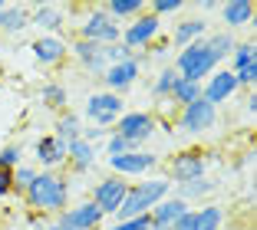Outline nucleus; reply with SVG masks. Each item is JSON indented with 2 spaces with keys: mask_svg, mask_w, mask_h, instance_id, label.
I'll list each match as a JSON object with an SVG mask.
<instances>
[{
  "mask_svg": "<svg viewBox=\"0 0 257 230\" xmlns=\"http://www.w3.org/2000/svg\"><path fill=\"white\" fill-rule=\"evenodd\" d=\"M102 10H106L119 27H125L128 20L142 17L145 10H149V4H145V0H109V4H102Z\"/></svg>",
  "mask_w": 257,
  "mask_h": 230,
  "instance_id": "nucleus-24",
  "label": "nucleus"
},
{
  "mask_svg": "<svg viewBox=\"0 0 257 230\" xmlns=\"http://www.w3.org/2000/svg\"><path fill=\"white\" fill-rule=\"evenodd\" d=\"M10 194H14V171L0 168V200H7Z\"/></svg>",
  "mask_w": 257,
  "mask_h": 230,
  "instance_id": "nucleus-39",
  "label": "nucleus"
},
{
  "mask_svg": "<svg viewBox=\"0 0 257 230\" xmlns=\"http://www.w3.org/2000/svg\"><path fill=\"white\" fill-rule=\"evenodd\" d=\"M69 178H63L60 171H37V178L30 181V187L23 191V200L33 214L43 217H60L69 207Z\"/></svg>",
  "mask_w": 257,
  "mask_h": 230,
  "instance_id": "nucleus-1",
  "label": "nucleus"
},
{
  "mask_svg": "<svg viewBox=\"0 0 257 230\" xmlns=\"http://www.w3.org/2000/svg\"><path fill=\"white\" fill-rule=\"evenodd\" d=\"M250 63H257V43H254V40H237L224 66L231 69V73H237V69L250 66Z\"/></svg>",
  "mask_w": 257,
  "mask_h": 230,
  "instance_id": "nucleus-28",
  "label": "nucleus"
},
{
  "mask_svg": "<svg viewBox=\"0 0 257 230\" xmlns=\"http://www.w3.org/2000/svg\"><path fill=\"white\" fill-rule=\"evenodd\" d=\"M102 148H106V158H119V155H125V151H136L125 138H122V135H115V132H109V135H106Z\"/></svg>",
  "mask_w": 257,
  "mask_h": 230,
  "instance_id": "nucleus-35",
  "label": "nucleus"
},
{
  "mask_svg": "<svg viewBox=\"0 0 257 230\" xmlns=\"http://www.w3.org/2000/svg\"><path fill=\"white\" fill-rule=\"evenodd\" d=\"M33 164L40 171H56L66 164V141H60L53 132L40 135L37 145H33Z\"/></svg>",
  "mask_w": 257,
  "mask_h": 230,
  "instance_id": "nucleus-15",
  "label": "nucleus"
},
{
  "mask_svg": "<svg viewBox=\"0 0 257 230\" xmlns=\"http://www.w3.org/2000/svg\"><path fill=\"white\" fill-rule=\"evenodd\" d=\"M218 187H221L218 178H201V181H188V184H175L172 194H175L178 200H185V204H191V207H195V200L201 204V200H204V197H211Z\"/></svg>",
  "mask_w": 257,
  "mask_h": 230,
  "instance_id": "nucleus-21",
  "label": "nucleus"
},
{
  "mask_svg": "<svg viewBox=\"0 0 257 230\" xmlns=\"http://www.w3.org/2000/svg\"><path fill=\"white\" fill-rule=\"evenodd\" d=\"M109 164V174H115V178H149V174H155V171L162 168V155H155V151L149 148H136V151H125V155L119 158H106Z\"/></svg>",
  "mask_w": 257,
  "mask_h": 230,
  "instance_id": "nucleus-7",
  "label": "nucleus"
},
{
  "mask_svg": "<svg viewBox=\"0 0 257 230\" xmlns=\"http://www.w3.org/2000/svg\"><path fill=\"white\" fill-rule=\"evenodd\" d=\"M172 194V181L165 174H149L142 181H128V191L122 197L115 220H128V217H145L159 200H165Z\"/></svg>",
  "mask_w": 257,
  "mask_h": 230,
  "instance_id": "nucleus-2",
  "label": "nucleus"
},
{
  "mask_svg": "<svg viewBox=\"0 0 257 230\" xmlns=\"http://www.w3.org/2000/svg\"><path fill=\"white\" fill-rule=\"evenodd\" d=\"M30 27V4H7L4 20H0V33L4 37H20Z\"/></svg>",
  "mask_w": 257,
  "mask_h": 230,
  "instance_id": "nucleus-23",
  "label": "nucleus"
},
{
  "mask_svg": "<svg viewBox=\"0 0 257 230\" xmlns=\"http://www.w3.org/2000/svg\"><path fill=\"white\" fill-rule=\"evenodd\" d=\"M125 112V102H122V96H115V92H92L89 99H86V122L89 125H99V128H112L115 122H119V115Z\"/></svg>",
  "mask_w": 257,
  "mask_h": 230,
  "instance_id": "nucleus-10",
  "label": "nucleus"
},
{
  "mask_svg": "<svg viewBox=\"0 0 257 230\" xmlns=\"http://www.w3.org/2000/svg\"><path fill=\"white\" fill-rule=\"evenodd\" d=\"M198 7H201V14H218L221 0H204V4H198Z\"/></svg>",
  "mask_w": 257,
  "mask_h": 230,
  "instance_id": "nucleus-41",
  "label": "nucleus"
},
{
  "mask_svg": "<svg viewBox=\"0 0 257 230\" xmlns=\"http://www.w3.org/2000/svg\"><path fill=\"white\" fill-rule=\"evenodd\" d=\"M195 99H201V86H198V82H185V79H178V86L172 89L168 102H172L175 109H182V105L195 102Z\"/></svg>",
  "mask_w": 257,
  "mask_h": 230,
  "instance_id": "nucleus-31",
  "label": "nucleus"
},
{
  "mask_svg": "<svg viewBox=\"0 0 257 230\" xmlns=\"http://www.w3.org/2000/svg\"><path fill=\"white\" fill-rule=\"evenodd\" d=\"M40 102L50 112H66L69 109V89L63 82H43L40 86Z\"/></svg>",
  "mask_w": 257,
  "mask_h": 230,
  "instance_id": "nucleus-26",
  "label": "nucleus"
},
{
  "mask_svg": "<svg viewBox=\"0 0 257 230\" xmlns=\"http://www.w3.org/2000/svg\"><path fill=\"white\" fill-rule=\"evenodd\" d=\"M136 53L128 50V46H122V43H112V46H106V63L109 66H115V63H125V60H132Z\"/></svg>",
  "mask_w": 257,
  "mask_h": 230,
  "instance_id": "nucleus-36",
  "label": "nucleus"
},
{
  "mask_svg": "<svg viewBox=\"0 0 257 230\" xmlns=\"http://www.w3.org/2000/svg\"><path fill=\"white\" fill-rule=\"evenodd\" d=\"M106 135H109V128H99V125H83L79 138H83V141H89L92 148H99V145L106 141Z\"/></svg>",
  "mask_w": 257,
  "mask_h": 230,
  "instance_id": "nucleus-37",
  "label": "nucleus"
},
{
  "mask_svg": "<svg viewBox=\"0 0 257 230\" xmlns=\"http://www.w3.org/2000/svg\"><path fill=\"white\" fill-rule=\"evenodd\" d=\"M227 210L221 204H198L195 207V230H224Z\"/></svg>",
  "mask_w": 257,
  "mask_h": 230,
  "instance_id": "nucleus-25",
  "label": "nucleus"
},
{
  "mask_svg": "<svg viewBox=\"0 0 257 230\" xmlns=\"http://www.w3.org/2000/svg\"><path fill=\"white\" fill-rule=\"evenodd\" d=\"M69 56H73L89 76H99V79H102V73H106V66H109L106 63V46L86 43V40H73V43H69Z\"/></svg>",
  "mask_w": 257,
  "mask_h": 230,
  "instance_id": "nucleus-17",
  "label": "nucleus"
},
{
  "mask_svg": "<svg viewBox=\"0 0 257 230\" xmlns=\"http://www.w3.org/2000/svg\"><path fill=\"white\" fill-rule=\"evenodd\" d=\"M165 168H168L172 187L175 184H188V181H201V178H208V168H211V151H201V148L175 151V155L165 161Z\"/></svg>",
  "mask_w": 257,
  "mask_h": 230,
  "instance_id": "nucleus-5",
  "label": "nucleus"
},
{
  "mask_svg": "<svg viewBox=\"0 0 257 230\" xmlns=\"http://www.w3.org/2000/svg\"><path fill=\"white\" fill-rule=\"evenodd\" d=\"M162 30H165V20H159L155 14H149V10H145L142 17H136V20H128L125 27H122L119 43L128 46L132 53H149L152 43H159Z\"/></svg>",
  "mask_w": 257,
  "mask_h": 230,
  "instance_id": "nucleus-8",
  "label": "nucleus"
},
{
  "mask_svg": "<svg viewBox=\"0 0 257 230\" xmlns=\"http://www.w3.org/2000/svg\"><path fill=\"white\" fill-rule=\"evenodd\" d=\"M79 132H83V115H76V112H60V119H56V125H53V135L60 141H76L79 138Z\"/></svg>",
  "mask_w": 257,
  "mask_h": 230,
  "instance_id": "nucleus-29",
  "label": "nucleus"
},
{
  "mask_svg": "<svg viewBox=\"0 0 257 230\" xmlns=\"http://www.w3.org/2000/svg\"><path fill=\"white\" fill-rule=\"evenodd\" d=\"M139 76H142V63H139L136 56H132V60H125V63L106 66V73H102V82H106V92L125 96V92L139 82Z\"/></svg>",
  "mask_w": 257,
  "mask_h": 230,
  "instance_id": "nucleus-14",
  "label": "nucleus"
},
{
  "mask_svg": "<svg viewBox=\"0 0 257 230\" xmlns=\"http://www.w3.org/2000/svg\"><path fill=\"white\" fill-rule=\"evenodd\" d=\"M244 109H247V115H257V92L247 96V105H244Z\"/></svg>",
  "mask_w": 257,
  "mask_h": 230,
  "instance_id": "nucleus-42",
  "label": "nucleus"
},
{
  "mask_svg": "<svg viewBox=\"0 0 257 230\" xmlns=\"http://www.w3.org/2000/svg\"><path fill=\"white\" fill-rule=\"evenodd\" d=\"M30 27H37L40 37H63L66 10L56 4H37V7H30Z\"/></svg>",
  "mask_w": 257,
  "mask_h": 230,
  "instance_id": "nucleus-16",
  "label": "nucleus"
},
{
  "mask_svg": "<svg viewBox=\"0 0 257 230\" xmlns=\"http://www.w3.org/2000/svg\"><path fill=\"white\" fill-rule=\"evenodd\" d=\"M23 151H27V148H23L20 141H10V145H4V148H0V168H4V171L20 168V164H23V158H27Z\"/></svg>",
  "mask_w": 257,
  "mask_h": 230,
  "instance_id": "nucleus-32",
  "label": "nucleus"
},
{
  "mask_svg": "<svg viewBox=\"0 0 257 230\" xmlns=\"http://www.w3.org/2000/svg\"><path fill=\"white\" fill-rule=\"evenodd\" d=\"M237 92H241V89H237V79H234V73H231L227 66H218L208 79L201 82V99H204V102H211L218 112H221V105H227Z\"/></svg>",
  "mask_w": 257,
  "mask_h": 230,
  "instance_id": "nucleus-12",
  "label": "nucleus"
},
{
  "mask_svg": "<svg viewBox=\"0 0 257 230\" xmlns=\"http://www.w3.org/2000/svg\"><path fill=\"white\" fill-rule=\"evenodd\" d=\"M185 10V0H152L149 4V14H155L159 20H165L168 14H182Z\"/></svg>",
  "mask_w": 257,
  "mask_h": 230,
  "instance_id": "nucleus-34",
  "label": "nucleus"
},
{
  "mask_svg": "<svg viewBox=\"0 0 257 230\" xmlns=\"http://www.w3.org/2000/svg\"><path fill=\"white\" fill-rule=\"evenodd\" d=\"M172 69L182 76L185 82H198V86H201V82L208 79L214 69H218V60L211 56V50H208V43H204V40H195V43L182 46V50L175 53Z\"/></svg>",
  "mask_w": 257,
  "mask_h": 230,
  "instance_id": "nucleus-3",
  "label": "nucleus"
},
{
  "mask_svg": "<svg viewBox=\"0 0 257 230\" xmlns=\"http://www.w3.org/2000/svg\"><path fill=\"white\" fill-rule=\"evenodd\" d=\"M218 17H221V23H224L221 30L234 33V30H241V27H250V23H254L257 10H254L250 0H227V4L218 7Z\"/></svg>",
  "mask_w": 257,
  "mask_h": 230,
  "instance_id": "nucleus-19",
  "label": "nucleus"
},
{
  "mask_svg": "<svg viewBox=\"0 0 257 230\" xmlns=\"http://www.w3.org/2000/svg\"><path fill=\"white\" fill-rule=\"evenodd\" d=\"M56 223H63V227H73V230H99L102 227V210L92 204L89 197L86 200H76V204H69L66 210H63L60 217H53Z\"/></svg>",
  "mask_w": 257,
  "mask_h": 230,
  "instance_id": "nucleus-13",
  "label": "nucleus"
},
{
  "mask_svg": "<svg viewBox=\"0 0 257 230\" xmlns=\"http://www.w3.org/2000/svg\"><path fill=\"white\" fill-rule=\"evenodd\" d=\"M66 164L76 171V174H89L92 168L99 164V148H92L89 141L76 138L66 145Z\"/></svg>",
  "mask_w": 257,
  "mask_h": 230,
  "instance_id": "nucleus-20",
  "label": "nucleus"
},
{
  "mask_svg": "<svg viewBox=\"0 0 257 230\" xmlns=\"http://www.w3.org/2000/svg\"><path fill=\"white\" fill-rule=\"evenodd\" d=\"M204 37H208V20H204V17H188V20L175 23L172 46H175V50H182V46L195 43V40H204Z\"/></svg>",
  "mask_w": 257,
  "mask_h": 230,
  "instance_id": "nucleus-22",
  "label": "nucleus"
},
{
  "mask_svg": "<svg viewBox=\"0 0 257 230\" xmlns=\"http://www.w3.org/2000/svg\"><path fill=\"white\" fill-rule=\"evenodd\" d=\"M155 128H159V119H155L152 112H145V109H125L119 115V122H115L109 132L122 135L132 148H145L149 138L155 135Z\"/></svg>",
  "mask_w": 257,
  "mask_h": 230,
  "instance_id": "nucleus-6",
  "label": "nucleus"
},
{
  "mask_svg": "<svg viewBox=\"0 0 257 230\" xmlns=\"http://www.w3.org/2000/svg\"><path fill=\"white\" fill-rule=\"evenodd\" d=\"M204 43H208L211 56L218 60V66H224L227 56H231V50H234V43H237V37H234V33H227V30H214V33L204 37Z\"/></svg>",
  "mask_w": 257,
  "mask_h": 230,
  "instance_id": "nucleus-27",
  "label": "nucleus"
},
{
  "mask_svg": "<svg viewBox=\"0 0 257 230\" xmlns=\"http://www.w3.org/2000/svg\"><path fill=\"white\" fill-rule=\"evenodd\" d=\"M178 79H182V76L172 69V63L162 66L159 76H155V82H152V99H155V102H168V96H172V89L178 86Z\"/></svg>",
  "mask_w": 257,
  "mask_h": 230,
  "instance_id": "nucleus-30",
  "label": "nucleus"
},
{
  "mask_svg": "<svg viewBox=\"0 0 257 230\" xmlns=\"http://www.w3.org/2000/svg\"><path fill=\"white\" fill-rule=\"evenodd\" d=\"M125 191H128V181H125V178L106 174V178H99L96 184L89 187V200L96 204L99 210H102V217H115V210H119Z\"/></svg>",
  "mask_w": 257,
  "mask_h": 230,
  "instance_id": "nucleus-11",
  "label": "nucleus"
},
{
  "mask_svg": "<svg viewBox=\"0 0 257 230\" xmlns=\"http://www.w3.org/2000/svg\"><path fill=\"white\" fill-rule=\"evenodd\" d=\"M109 230H152V220H149V214L145 217H128V220H115Z\"/></svg>",
  "mask_w": 257,
  "mask_h": 230,
  "instance_id": "nucleus-38",
  "label": "nucleus"
},
{
  "mask_svg": "<svg viewBox=\"0 0 257 230\" xmlns=\"http://www.w3.org/2000/svg\"><path fill=\"white\" fill-rule=\"evenodd\" d=\"M119 37H122V27L102 7H86L79 23H76V40H86V43L112 46V43H119Z\"/></svg>",
  "mask_w": 257,
  "mask_h": 230,
  "instance_id": "nucleus-4",
  "label": "nucleus"
},
{
  "mask_svg": "<svg viewBox=\"0 0 257 230\" xmlns=\"http://www.w3.org/2000/svg\"><path fill=\"white\" fill-rule=\"evenodd\" d=\"M149 60H168V56H172V43H152L149 46Z\"/></svg>",
  "mask_w": 257,
  "mask_h": 230,
  "instance_id": "nucleus-40",
  "label": "nucleus"
},
{
  "mask_svg": "<svg viewBox=\"0 0 257 230\" xmlns=\"http://www.w3.org/2000/svg\"><path fill=\"white\" fill-rule=\"evenodd\" d=\"M30 53H33V60H37L43 69H53V66H60V63L69 56V43L63 37H37L30 43Z\"/></svg>",
  "mask_w": 257,
  "mask_h": 230,
  "instance_id": "nucleus-18",
  "label": "nucleus"
},
{
  "mask_svg": "<svg viewBox=\"0 0 257 230\" xmlns=\"http://www.w3.org/2000/svg\"><path fill=\"white\" fill-rule=\"evenodd\" d=\"M172 125H178L185 135H204L218 125V109L211 102H204V99H195V102L182 105V109L175 112Z\"/></svg>",
  "mask_w": 257,
  "mask_h": 230,
  "instance_id": "nucleus-9",
  "label": "nucleus"
},
{
  "mask_svg": "<svg viewBox=\"0 0 257 230\" xmlns=\"http://www.w3.org/2000/svg\"><path fill=\"white\" fill-rule=\"evenodd\" d=\"M37 164H30V161H23L20 164V168H14V191L17 194H23V191H27V187H30V181L33 178H37Z\"/></svg>",
  "mask_w": 257,
  "mask_h": 230,
  "instance_id": "nucleus-33",
  "label": "nucleus"
},
{
  "mask_svg": "<svg viewBox=\"0 0 257 230\" xmlns=\"http://www.w3.org/2000/svg\"><path fill=\"white\" fill-rule=\"evenodd\" d=\"M4 10H7V0H0V20H4Z\"/></svg>",
  "mask_w": 257,
  "mask_h": 230,
  "instance_id": "nucleus-43",
  "label": "nucleus"
}]
</instances>
